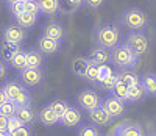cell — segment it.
<instances>
[{
  "label": "cell",
  "instance_id": "1",
  "mask_svg": "<svg viewBox=\"0 0 156 136\" xmlns=\"http://www.w3.org/2000/svg\"><path fill=\"white\" fill-rule=\"evenodd\" d=\"M139 57L126 44H117L109 52V61L119 69H133L137 66Z\"/></svg>",
  "mask_w": 156,
  "mask_h": 136
},
{
  "label": "cell",
  "instance_id": "2",
  "mask_svg": "<svg viewBox=\"0 0 156 136\" xmlns=\"http://www.w3.org/2000/svg\"><path fill=\"white\" fill-rule=\"evenodd\" d=\"M119 42H120V31L115 25H111V24L100 25L95 30V44L98 47L111 50Z\"/></svg>",
  "mask_w": 156,
  "mask_h": 136
},
{
  "label": "cell",
  "instance_id": "3",
  "mask_svg": "<svg viewBox=\"0 0 156 136\" xmlns=\"http://www.w3.org/2000/svg\"><path fill=\"white\" fill-rule=\"evenodd\" d=\"M122 22L129 31H144L148 27V17L139 8H126L122 13Z\"/></svg>",
  "mask_w": 156,
  "mask_h": 136
},
{
  "label": "cell",
  "instance_id": "4",
  "mask_svg": "<svg viewBox=\"0 0 156 136\" xmlns=\"http://www.w3.org/2000/svg\"><path fill=\"white\" fill-rule=\"evenodd\" d=\"M125 44L131 49L137 57H144L150 49V42H148L147 36L144 35V31H131L128 35Z\"/></svg>",
  "mask_w": 156,
  "mask_h": 136
},
{
  "label": "cell",
  "instance_id": "5",
  "mask_svg": "<svg viewBox=\"0 0 156 136\" xmlns=\"http://www.w3.org/2000/svg\"><path fill=\"white\" fill-rule=\"evenodd\" d=\"M76 100H78V105H80L84 111H90V110H94V108L101 105V97L95 91H90V89L81 91L78 94Z\"/></svg>",
  "mask_w": 156,
  "mask_h": 136
},
{
  "label": "cell",
  "instance_id": "6",
  "mask_svg": "<svg viewBox=\"0 0 156 136\" xmlns=\"http://www.w3.org/2000/svg\"><path fill=\"white\" fill-rule=\"evenodd\" d=\"M25 38H27V31H25L23 27L17 25H8L3 30V41L5 42H11V44H17L22 46Z\"/></svg>",
  "mask_w": 156,
  "mask_h": 136
},
{
  "label": "cell",
  "instance_id": "7",
  "mask_svg": "<svg viewBox=\"0 0 156 136\" xmlns=\"http://www.w3.org/2000/svg\"><path fill=\"white\" fill-rule=\"evenodd\" d=\"M20 80L27 88H33L42 83L44 74L41 69H34V67H25L20 71Z\"/></svg>",
  "mask_w": 156,
  "mask_h": 136
},
{
  "label": "cell",
  "instance_id": "8",
  "mask_svg": "<svg viewBox=\"0 0 156 136\" xmlns=\"http://www.w3.org/2000/svg\"><path fill=\"white\" fill-rule=\"evenodd\" d=\"M101 106L109 113V116H111L112 119L122 117V116L125 114V103H123V100L117 99V97H114V96H111V97H108V99H105V100H101Z\"/></svg>",
  "mask_w": 156,
  "mask_h": 136
},
{
  "label": "cell",
  "instance_id": "9",
  "mask_svg": "<svg viewBox=\"0 0 156 136\" xmlns=\"http://www.w3.org/2000/svg\"><path fill=\"white\" fill-rule=\"evenodd\" d=\"M111 134H120V136H142L144 134V130H142V127L139 124H136V122H122V124H119L115 128H112L109 131Z\"/></svg>",
  "mask_w": 156,
  "mask_h": 136
},
{
  "label": "cell",
  "instance_id": "10",
  "mask_svg": "<svg viewBox=\"0 0 156 136\" xmlns=\"http://www.w3.org/2000/svg\"><path fill=\"white\" fill-rule=\"evenodd\" d=\"M59 47H61V41L58 39H53V38H48V36H41L37 41V49L42 52V55H55V53L59 52Z\"/></svg>",
  "mask_w": 156,
  "mask_h": 136
},
{
  "label": "cell",
  "instance_id": "11",
  "mask_svg": "<svg viewBox=\"0 0 156 136\" xmlns=\"http://www.w3.org/2000/svg\"><path fill=\"white\" fill-rule=\"evenodd\" d=\"M80 122H81V113L78 108H73L69 105L67 108V111L64 113V116L59 119V124L62 127H66V128H75L80 125Z\"/></svg>",
  "mask_w": 156,
  "mask_h": 136
},
{
  "label": "cell",
  "instance_id": "12",
  "mask_svg": "<svg viewBox=\"0 0 156 136\" xmlns=\"http://www.w3.org/2000/svg\"><path fill=\"white\" fill-rule=\"evenodd\" d=\"M87 113H89V120L92 122L94 125H108V124H111V120H112L109 113L101 105L94 108V110L87 111Z\"/></svg>",
  "mask_w": 156,
  "mask_h": 136
},
{
  "label": "cell",
  "instance_id": "13",
  "mask_svg": "<svg viewBox=\"0 0 156 136\" xmlns=\"http://www.w3.org/2000/svg\"><path fill=\"white\" fill-rule=\"evenodd\" d=\"M16 116L23 122L25 125H30V124H33V122L36 120V116H37V113H36V110L31 106V103L30 105H22V106H17V110H16Z\"/></svg>",
  "mask_w": 156,
  "mask_h": 136
},
{
  "label": "cell",
  "instance_id": "14",
  "mask_svg": "<svg viewBox=\"0 0 156 136\" xmlns=\"http://www.w3.org/2000/svg\"><path fill=\"white\" fill-rule=\"evenodd\" d=\"M25 58H27V67L41 69L44 63V55L39 49H28L25 50Z\"/></svg>",
  "mask_w": 156,
  "mask_h": 136
},
{
  "label": "cell",
  "instance_id": "15",
  "mask_svg": "<svg viewBox=\"0 0 156 136\" xmlns=\"http://www.w3.org/2000/svg\"><path fill=\"white\" fill-rule=\"evenodd\" d=\"M89 63H94V64H106L109 61V52L108 49H103V47H97V49H92L89 53H87V57Z\"/></svg>",
  "mask_w": 156,
  "mask_h": 136
},
{
  "label": "cell",
  "instance_id": "16",
  "mask_svg": "<svg viewBox=\"0 0 156 136\" xmlns=\"http://www.w3.org/2000/svg\"><path fill=\"white\" fill-rule=\"evenodd\" d=\"M37 5H39V14L51 17L58 13L61 2L59 0H37Z\"/></svg>",
  "mask_w": 156,
  "mask_h": 136
},
{
  "label": "cell",
  "instance_id": "17",
  "mask_svg": "<svg viewBox=\"0 0 156 136\" xmlns=\"http://www.w3.org/2000/svg\"><path fill=\"white\" fill-rule=\"evenodd\" d=\"M37 114H39V120H41L42 125H45V127H53V125H56L59 122V117L55 114V111L51 110L48 105L44 106Z\"/></svg>",
  "mask_w": 156,
  "mask_h": 136
},
{
  "label": "cell",
  "instance_id": "18",
  "mask_svg": "<svg viewBox=\"0 0 156 136\" xmlns=\"http://www.w3.org/2000/svg\"><path fill=\"white\" fill-rule=\"evenodd\" d=\"M37 16L39 14H34V13L23 11V13H20L19 16H16L14 19L17 20V24L20 27H23V28L27 30V28H33V27L37 24Z\"/></svg>",
  "mask_w": 156,
  "mask_h": 136
},
{
  "label": "cell",
  "instance_id": "19",
  "mask_svg": "<svg viewBox=\"0 0 156 136\" xmlns=\"http://www.w3.org/2000/svg\"><path fill=\"white\" fill-rule=\"evenodd\" d=\"M147 96V92L144 89V86L140 85V81L137 85L131 86V88H128V97H126V102L129 103H136V102H140V100H144V97Z\"/></svg>",
  "mask_w": 156,
  "mask_h": 136
},
{
  "label": "cell",
  "instance_id": "20",
  "mask_svg": "<svg viewBox=\"0 0 156 136\" xmlns=\"http://www.w3.org/2000/svg\"><path fill=\"white\" fill-rule=\"evenodd\" d=\"M140 85L144 86L147 96H156V75L154 74H145L140 78Z\"/></svg>",
  "mask_w": 156,
  "mask_h": 136
},
{
  "label": "cell",
  "instance_id": "21",
  "mask_svg": "<svg viewBox=\"0 0 156 136\" xmlns=\"http://www.w3.org/2000/svg\"><path fill=\"white\" fill-rule=\"evenodd\" d=\"M42 35L61 41V39L64 38V30H62V27H61L59 24H48V25H45V28H44V33H42Z\"/></svg>",
  "mask_w": 156,
  "mask_h": 136
},
{
  "label": "cell",
  "instance_id": "22",
  "mask_svg": "<svg viewBox=\"0 0 156 136\" xmlns=\"http://www.w3.org/2000/svg\"><path fill=\"white\" fill-rule=\"evenodd\" d=\"M87 64H89V60H87L86 57H78V58H75V60L72 61V72H73L76 77L83 78Z\"/></svg>",
  "mask_w": 156,
  "mask_h": 136
},
{
  "label": "cell",
  "instance_id": "23",
  "mask_svg": "<svg viewBox=\"0 0 156 136\" xmlns=\"http://www.w3.org/2000/svg\"><path fill=\"white\" fill-rule=\"evenodd\" d=\"M117 78H119V81H122V83H123L125 86H128V88H131V86L137 85L139 81H140V78H139L136 74L129 72V71L119 72V74H117Z\"/></svg>",
  "mask_w": 156,
  "mask_h": 136
},
{
  "label": "cell",
  "instance_id": "24",
  "mask_svg": "<svg viewBox=\"0 0 156 136\" xmlns=\"http://www.w3.org/2000/svg\"><path fill=\"white\" fill-rule=\"evenodd\" d=\"M9 64L14 67L16 71H22L27 67V58H25V52L23 50H17L14 55H12V58L9 60Z\"/></svg>",
  "mask_w": 156,
  "mask_h": 136
},
{
  "label": "cell",
  "instance_id": "25",
  "mask_svg": "<svg viewBox=\"0 0 156 136\" xmlns=\"http://www.w3.org/2000/svg\"><path fill=\"white\" fill-rule=\"evenodd\" d=\"M23 89H25V86H22L20 83H17V81H8V83H5V86H3V91L6 94L8 100H12Z\"/></svg>",
  "mask_w": 156,
  "mask_h": 136
},
{
  "label": "cell",
  "instance_id": "26",
  "mask_svg": "<svg viewBox=\"0 0 156 136\" xmlns=\"http://www.w3.org/2000/svg\"><path fill=\"white\" fill-rule=\"evenodd\" d=\"M98 64H94V63H89L86 71H84V75L83 78L89 83H98Z\"/></svg>",
  "mask_w": 156,
  "mask_h": 136
},
{
  "label": "cell",
  "instance_id": "27",
  "mask_svg": "<svg viewBox=\"0 0 156 136\" xmlns=\"http://www.w3.org/2000/svg\"><path fill=\"white\" fill-rule=\"evenodd\" d=\"M2 57H3V60L6 61V63H9V60L12 58V55L17 52V50H20V46H17V44H11V42H5L3 41V44H2Z\"/></svg>",
  "mask_w": 156,
  "mask_h": 136
},
{
  "label": "cell",
  "instance_id": "28",
  "mask_svg": "<svg viewBox=\"0 0 156 136\" xmlns=\"http://www.w3.org/2000/svg\"><path fill=\"white\" fill-rule=\"evenodd\" d=\"M111 92H112L114 97L126 102V97H128V86H125L122 81H119V78H117V83L114 85V88L111 89Z\"/></svg>",
  "mask_w": 156,
  "mask_h": 136
},
{
  "label": "cell",
  "instance_id": "29",
  "mask_svg": "<svg viewBox=\"0 0 156 136\" xmlns=\"http://www.w3.org/2000/svg\"><path fill=\"white\" fill-rule=\"evenodd\" d=\"M48 106L55 111V114H56L59 119L64 116V113H66L67 108H69V105H67L66 102H62V100H53V102L48 103Z\"/></svg>",
  "mask_w": 156,
  "mask_h": 136
},
{
  "label": "cell",
  "instance_id": "30",
  "mask_svg": "<svg viewBox=\"0 0 156 136\" xmlns=\"http://www.w3.org/2000/svg\"><path fill=\"white\" fill-rule=\"evenodd\" d=\"M12 102H14L16 106H22V105H30L31 103V96H30V91L28 89H23L20 91L17 96L12 99Z\"/></svg>",
  "mask_w": 156,
  "mask_h": 136
},
{
  "label": "cell",
  "instance_id": "31",
  "mask_svg": "<svg viewBox=\"0 0 156 136\" xmlns=\"http://www.w3.org/2000/svg\"><path fill=\"white\" fill-rule=\"evenodd\" d=\"M16 110H17V106L14 105V102H12V100H6L5 103L0 105V114L5 116V117L14 116L16 114Z\"/></svg>",
  "mask_w": 156,
  "mask_h": 136
},
{
  "label": "cell",
  "instance_id": "32",
  "mask_svg": "<svg viewBox=\"0 0 156 136\" xmlns=\"http://www.w3.org/2000/svg\"><path fill=\"white\" fill-rule=\"evenodd\" d=\"M22 125H25L23 122L14 114V116H9L8 117V124H6V130H8V134H12L19 127H22Z\"/></svg>",
  "mask_w": 156,
  "mask_h": 136
},
{
  "label": "cell",
  "instance_id": "33",
  "mask_svg": "<svg viewBox=\"0 0 156 136\" xmlns=\"http://www.w3.org/2000/svg\"><path fill=\"white\" fill-rule=\"evenodd\" d=\"M117 83V74H114V72H111L105 80H103L101 81V83H100V86L103 88V89H105V91H111L112 88H114V85Z\"/></svg>",
  "mask_w": 156,
  "mask_h": 136
},
{
  "label": "cell",
  "instance_id": "34",
  "mask_svg": "<svg viewBox=\"0 0 156 136\" xmlns=\"http://www.w3.org/2000/svg\"><path fill=\"white\" fill-rule=\"evenodd\" d=\"M78 134H81V136H98V134H101V133H100V130H98L97 127H94V125H84V127L80 128Z\"/></svg>",
  "mask_w": 156,
  "mask_h": 136
},
{
  "label": "cell",
  "instance_id": "35",
  "mask_svg": "<svg viewBox=\"0 0 156 136\" xmlns=\"http://www.w3.org/2000/svg\"><path fill=\"white\" fill-rule=\"evenodd\" d=\"M23 6H25V11L34 13V14H39V5H37V0H23Z\"/></svg>",
  "mask_w": 156,
  "mask_h": 136
},
{
  "label": "cell",
  "instance_id": "36",
  "mask_svg": "<svg viewBox=\"0 0 156 136\" xmlns=\"http://www.w3.org/2000/svg\"><path fill=\"white\" fill-rule=\"evenodd\" d=\"M9 9H11V13H12V16H19L20 13H23L25 11V6H23V0H17L16 3H12V5H9Z\"/></svg>",
  "mask_w": 156,
  "mask_h": 136
},
{
  "label": "cell",
  "instance_id": "37",
  "mask_svg": "<svg viewBox=\"0 0 156 136\" xmlns=\"http://www.w3.org/2000/svg\"><path fill=\"white\" fill-rule=\"evenodd\" d=\"M106 0H84V5L89 8V9H98L105 5Z\"/></svg>",
  "mask_w": 156,
  "mask_h": 136
},
{
  "label": "cell",
  "instance_id": "38",
  "mask_svg": "<svg viewBox=\"0 0 156 136\" xmlns=\"http://www.w3.org/2000/svg\"><path fill=\"white\" fill-rule=\"evenodd\" d=\"M6 124H8V117H5V116L0 114V136H5V134H8Z\"/></svg>",
  "mask_w": 156,
  "mask_h": 136
},
{
  "label": "cell",
  "instance_id": "39",
  "mask_svg": "<svg viewBox=\"0 0 156 136\" xmlns=\"http://www.w3.org/2000/svg\"><path fill=\"white\" fill-rule=\"evenodd\" d=\"M12 134H14V136H30L31 134V131L27 128V127H25V125H22V127H19L14 133H12Z\"/></svg>",
  "mask_w": 156,
  "mask_h": 136
},
{
  "label": "cell",
  "instance_id": "40",
  "mask_svg": "<svg viewBox=\"0 0 156 136\" xmlns=\"http://www.w3.org/2000/svg\"><path fill=\"white\" fill-rule=\"evenodd\" d=\"M64 2H67V5H70L73 9L78 8V6H81L84 3V0H64Z\"/></svg>",
  "mask_w": 156,
  "mask_h": 136
},
{
  "label": "cell",
  "instance_id": "41",
  "mask_svg": "<svg viewBox=\"0 0 156 136\" xmlns=\"http://www.w3.org/2000/svg\"><path fill=\"white\" fill-rule=\"evenodd\" d=\"M6 77V67H5V64L0 61V80L2 78H5Z\"/></svg>",
  "mask_w": 156,
  "mask_h": 136
},
{
  "label": "cell",
  "instance_id": "42",
  "mask_svg": "<svg viewBox=\"0 0 156 136\" xmlns=\"http://www.w3.org/2000/svg\"><path fill=\"white\" fill-rule=\"evenodd\" d=\"M6 100H8V97H6V94H5L3 88H0V105H2V103H5Z\"/></svg>",
  "mask_w": 156,
  "mask_h": 136
},
{
  "label": "cell",
  "instance_id": "43",
  "mask_svg": "<svg viewBox=\"0 0 156 136\" xmlns=\"http://www.w3.org/2000/svg\"><path fill=\"white\" fill-rule=\"evenodd\" d=\"M16 2H17V0H6V3H8V6H9V5H12V3H16Z\"/></svg>",
  "mask_w": 156,
  "mask_h": 136
}]
</instances>
